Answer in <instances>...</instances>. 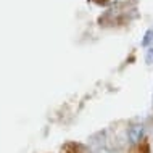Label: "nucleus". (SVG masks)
<instances>
[{
    "label": "nucleus",
    "instance_id": "1",
    "mask_svg": "<svg viewBox=\"0 0 153 153\" xmlns=\"http://www.w3.org/2000/svg\"><path fill=\"white\" fill-rule=\"evenodd\" d=\"M143 134H145V127H143L142 124H134V126H131L129 131H127V137H129V142L132 145L142 142Z\"/></svg>",
    "mask_w": 153,
    "mask_h": 153
}]
</instances>
